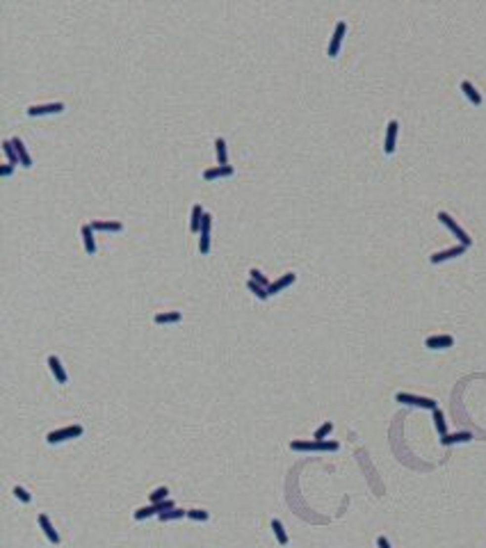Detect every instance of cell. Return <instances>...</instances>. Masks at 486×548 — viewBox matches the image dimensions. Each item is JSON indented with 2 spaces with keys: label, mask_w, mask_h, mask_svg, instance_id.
Instances as JSON below:
<instances>
[{
  "label": "cell",
  "mask_w": 486,
  "mask_h": 548,
  "mask_svg": "<svg viewBox=\"0 0 486 548\" xmlns=\"http://www.w3.org/2000/svg\"><path fill=\"white\" fill-rule=\"evenodd\" d=\"M210 249V233H201V240H199V251L201 254H208Z\"/></svg>",
  "instance_id": "obj_32"
},
{
  "label": "cell",
  "mask_w": 486,
  "mask_h": 548,
  "mask_svg": "<svg viewBox=\"0 0 486 548\" xmlns=\"http://www.w3.org/2000/svg\"><path fill=\"white\" fill-rule=\"evenodd\" d=\"M470 439H473L470 432H457V434H445L443 439H441V443H443V446H452V443H466V441H470Z\"/></svg>",
  "instance_id": "obj_20"
},
{
  "label": "cell",
  "mask_w": 486,
  "mask_h": 548,
  "mask_svg": "<svg viewBox=\"0 0 486 548\" xmlns=\"http://www.w3.org/2000/svg\"><path fill=\"white\" fill-rule=\"evenodd\" d=\"M247 288H249V290L254 292L258 299H267V297H269V295H267V288L258 286V283H256V281H251V279H249V283H247Z\"/></svg>",
  "instance_id": "obj_27"
},
{
  "label": "cell",
  "mask_w": 486,
  "mask_h": 548,
  "mask_svg": "<svg viewBox=\"0 0 486 548\" xmlns=\"http://www.w3.org/2000/svg\"><path fill=\"white\" fill-rule=\"evenodd\" d=\"M215 151H217V160H220V165L224 167L226 162H228V158H226V142L221 139V137H217V142H215Z\"/></svg>",
  "instance_id": "obj_26"
},
{
  "label": "cell",
  "mask_w": 486,
  "mask_h": 548,
  "mask_svg": "<svg viewBox=\"0 0 486 548\" xmlns=\"http://www.w3.org/2000/svg\"><path fill=\"white\" fill-rule=\"evenodd\" d=\"M2 151H5L9 165H21V160H18V153H16V149H14L12 139H5V142H2Z\"/></svg>",
  "instance_id": "obj_21"
},
{
  "label": "cell",
  "mask_w": 486,
  "mask_h": 548,
  "mask_svg": "<svg viewBox=\"0 0 486 548\" xmlns=\"http://www.w3.org/2000/svg\"><path fill=\"white\" fill-rule=\"evenodd\" d=\"M377 546H379V548H391V544H388V539H386V537H379V539H377Z\"/></svg>",
  "instance_id": "obj_36"
},
{
  "label": "cell",
  "mask_w": 486,
  "mask_h": 548,
  "mask_svg": "<svg viewBox=\"0 0 486 548\" xmlns=\"http://www.w3.org/2000/svg\"><path fill=\"white\" fill-rule=\"evenodd\" d=\"M91 228L94 231H121L124 228V224L121 222H117V220H94L91 222Z\"/></svg>",
  "instance_id": "obj_15"
},
{
  "label": "cell",
  "mask_w": 486,
  "mask_h": 548,
  "mask_svg": "<svg viewBox=\"0 0 486 548\" xmlns=\"http://www.w3.org/2000/svg\"><path fill=\"white\" fill-rule=\"evenodd\" d=\"M434 423H436V429H439L441 439H443V436L447 434V425H445V416L441 409H434Z\"/></svg>",
  "instance_id": "obj_24"
},
{
  "label": "cell",
  "mask_w": 486,
  "mask_h": 548,
  "mask_svg": "<svg viewBox=\"0 0 486 548\" xmlns=\"http://www.w3.org/2000/svg\"><path fill=\"white\" fill-rule=\"evenodd\" d=\"M12 144H14V149H16V153H18L21 167H32V158H30V153L25 151L23 139H21V137H12Z\"/></svg>",
  "instance_id": "obj_12"
},
{
  "label": "cell",
  "mask_w": 486,
  "mask_h": 548,
  "mask_svg": "<svg viewBox=\"0 0 486 548\" xmlns=\"http://www.w3.org/2000/svg\"><path fill=\"white\" fill-rule=\"evenodd\" d=\"M295 279H297V274H292V272L283 274L281 279H276V281H272V283H269V288H267V295H276V292L285 290V288L290 286V283H295Z\"/></svg>",
  "instance_id": "obj_8"
},
{
  "label": "cell",
  "mask_w": 486,
  "mask_h": 548,
  "mask_svg": "<svg viewBox=\"0 0 486 548\" xmlns=\"http://www.w3.org/2000/svg\"><path fill=\"white\" fill-rule=\"evenodd\" d=\"M439 220H441V222H443L445 227L450 228V231H452V233H454V235H457V240H459V244H463V247H470V244H473V238H470L468 233H466V231H463V228H461V227H459L457 222L452 220V215H450V213H445V210H441V213H439Z\"/></svg>",
  "instance_id": "obj_2"
},
{
  "label": "cell",
  "mask_w": 486,
  "mask_h": 548,
  "mask_svg": "<svg viewBox=\"0 0 486 548\" xmlns=\"http://www.w3.org/2000/svg\"><path fill=\"white\" fill-rule=\"evenodd\" d=\"M210 227H213V215L206 213L203 215V222H201V233H210Z\"/></svg>",
  "instance_id": "obj_34"
},
{
  "label": "cell",
  "mask_w": 486,
  "mask_h": 548,
  "mask_svg": "<svg viewBox=\"0 0 486 548\" xmlns=\"http://www.w3.org/2000/svg\"><path fill=\"white\" fill-rule=\"evenodd\" d=\"M174 501H162V502H151L148 507H139L135 512V518L137 521H144V518H148V516H153V514H162V512H169V509H174Z\"/></svg>",
  "instance_id": "obj_3"
},
{
  "label": "cell",
  "mask_w": 486,
  "mask_h": 548,
  "mask_svg": "<svg viewBox=\"0 0 486 548\" xmlns=\"http://www.w3.org/2000/svg\"><path fill=\"white\" fill-rule=\"evenodd\" d=\"M94 228H91V224H83V228H80V233H83V240H85V249H87V254L91 256V254H96V240H94Z\"/></svg>",
  "instance_id": "obj_14"
},
{
  "label": "cell",
  "mask_w": 486,
  "mask_h": 548,
  "mask_svg": "<svg viewBox=\"0 0 486 548\" xmlns=\"http://www.w3.org/2000/svg\"><path fill=\"white\" fill-rule=\"evenodd\" d=\"M272 530H274V535H276V542H279L281 546H285V544H288V535H285L283 523H281L279 518H274L272 521Z\"/></svg>",
  "instance_id": "obj_22"
},
{
  "label": "cell",
  "mask_w": 486,
  "mask_h": 548,
  "mask_svg": "<svg viewBox=\"0 0 486 548\" xmlns=\"http://www.w3.org/2000/svg\"><path fill=\"white\" fill-rule=\"evenodd\" d=\"M249 274H251V281H256L258 286H263V288H269V281H267V276L261 272V270H249Z\"/></svg>",
  "instance_id": "obj_28"
},
{
  "label": "cell",
  "mask_w": 486,
  "mask_h": 548,
  "mask_svg": "<svg viewBox=\"0 0 486 548\" xmlns=\"http://www.w3.org/2000/svg\"><path fill=\"white\" fill-rule=\"evenodd\" d=\"M183 516H187V512L178 509V507H174V509H169V512L158 514V518H160L162 523H167V521H176V518H183Z\"/></svg>",
  "instance_id": "obj_23"
},
{
  "label": "cell",
  "mask_w": 486,
  "mask_h": 548,
  "mask_svg": "<svg viewBox=\"0 0 486 548\" xmlns=\"http://www.w3.org/2000/svg\"><path fill=\"white\" fill-rule=\"evenodd\" d=\"M180 320V311H172V313H158L155 322L158 324H169V322H178Z\"/></svg>",
  "instance_id": "obj_25"
},
{
  "label": "cell",
  "mask_w": 486,
  "mask_h": 548,
  "mask_svg": "<svg viewBox=\"0 0 486 548\" xmlns=\"http://www.w3.org/2000/svg\"><path fill=\"white\" fill-rule=\"evenodd\" d=\"M14 496H16L21 502H30V501H32V498H30V494L25 491L23 487H14Z\"/></svg>",
  "instance_id": "obj_33"
},
{
  "label": "cell",
  "mask_w": 486,
  "mask_h": 548,
  "mask_svg": "<svg viewBox=\"0 0 486 548\" xmlns=\"http://www.w3.org/2000/svg\"><path fill=\"white\" fill-rule=\"evenodd\" d=\"M398 128H399V124L395 119L393 121H388V131H386V144H384V151L388 155L395 151V142H398Z\"/></svg>",
  "instance_id": "obj_9"
},
{
  "label": "cell",
  "mask_w": 486,
  "mask_h": 548,
  "mask_svg": "<svg viewBox=\"0 0 486 548\" xmlns=\"http://www.w3.org/2000/svg\"><path fill=\"white\" fill-rule=\"evenodd\" d=\"M290 448L299 453H333L338 450V441H292Z\"/></svg>",
  "instance_id": "obj_1"
},
{
  "label": "cell",
  "mask_w": 486,
  "mask_h": 548,
  "mask_svg": "<svg viewBox=\"0 0 486 548\" xmlns=\"http://www.w3.org/2000/svg\"><path fill=\"white\" fill-rule=\"evenodd\" d=\"M167 494H169V489L167 487H158L151 494V502H162V501H167Z\"/></svg>",
  "instance_id": "obj_30"
},
{
  "label": "cell",
  "mask_w": 486,
  "mask_h": 548,
  "mask_svg": "<svg viewBox=\"0 0 486 548\" xmlns=\"http://www.w3.org/2000/svg\"><path fill=\"white\" fill-rule=\"evenodd\" d=\"M187 518H192V521H208V512H203V509H187Z\"/></svg>",
  "instance_id": "obj_31"
},
{
  "label": "cell",
  "mask_w": 486,
  "mask_h": 548,
  "mask_svg": "<svg viewBox=\"0 0 486 548\" xmlns=\"http://www.w3.org/2000/svg\"><path fill=\"white\" fill-rule=\"evenodd\" d=\"M461 91L468 96V101H470V103H475V105H482V94L475 90V85H473V83L463 80V83H461Z\"/></svg>",
  "instance_id": "obj_19"
},
{
  "label": "cell",
  "mask_w": 486,
  "mask_h": 548,
  "mask_svg": "<svg viewBox=\"0 0 486 548\" xmlns=\"http://www.w3.org/2000/svg\"><path fill=\"white\" fill-rule=\"evenodd\" d=\"M64 110V103H46V105H30L28 107V114L30 117H42V114H55V112H62Z\"/></svg>",
  "instance_id": "obj_7"
},
{
  "label": "cell",
  "mask_w": 486,
  "mask_h": 548,
  "mask_svg": "<svg viewBox=\"0 0 486 548\" xmlns=\"http://www.w3.org/2000/svg\"><path fill=\"white\" fill-rule=\"evenodd\" d=\"M345 32H347V23L338 21V23H336V30H333V37H331V44H329V57H336V55H338Z\"/></svg>",
  "instance_id": "obj_6"
},
{
  "label": "cell",
  "mask_w": 486,
  "mask_h": 548,
  "mask_svg": "<svg viewBox=\"0 0 486 548\" xmlns=\"http://www.w3.org/2000/svg\"><path fill=\"white\" fill-rule=\"evenodd\" d=\"M466 249H468V247H463V244H457V247H450V249H443V251H439V254H434L429 261H432V263H443V261H447V258L461 256Z\"/></svg>",
  "instance_id": "obj_10"
},
{
  "label": "cell",
  "mask_w": 486,
  "mask_h": 548,
  "mask_svg": "<svg viewBox=\"0 0 486 548\" xmlns=\"http://www.w3.org/2000/svg\"><path fill=\"white\" fill-rule=\"evenodd\" d=\"M14 172V165H9V162H7V165H2V167H0V176H9V174Z\"/></svg>",
  "instance_id": "obj_35"
},
{
  "label": "cell",
  "mask_w": 486,
  "mask_h": 548,
  "mask_svg": "<svg viewBox=\"0 0 486 548\" xmlns=\"http://www.w3.org/2000/svg\"><path fill=\"white\" fill-rule=\"evenodd\" d=\"M333 429V425L331 423H324L322 427H317L315 429V434H313V439L315 441H324V436H329V432Z\"/></svg>",
  "instance_id": "obj_29"
},
{
  "label": "cell",
  "mask_w": 486,
  "mask_h": 548,
  "mask_svg": "<svg viewBox=\"0 0 486 548\" xmlns=\"http://www.w3.org/2000/svg\"><path fill=\"white\" fill-rule=\"evenodd\" d=\"M80 434H83V427H80V425H69V427L50 432L46 439H48V443H59V441H66V439H76V436H80Z\"/></svg>",
  "instance_id": "obj_5"
},
{
  "label": "cell",
  "mask_w": 486,
  "mask_h": 548,
  "mask_svg": "<svg viewBox=\"0 0 486 548\" xmlns=\"http://www.w3.org/2000/svg\"><path fill=\"white\" fill-rule=\"evenodd\" d=\"M39 525H42L44 535L48 537V542H50V544H59V535L55 532V528L50 525V521H48L46 514H42V516H39Z\"/></svg>",
  "instance_id": "obj_16"
},
{
  "label": "cell",
  "mask_w": 486,
  "mask_h": 548,
  "mask_svg": "<svg viewBox=\"0 0 486 548\" xmlns=\"http://www.w3.org/2000/svg\"><path fill=\"white\" fill-rule=\"evenodd\" d=\"M48 365H50V370H53L55 379H57L59 384H66V372H64V368H62V364H59V359L55 357V354L48 357Z\"/></svg>",
  "instance_id": "obj_17"
},
{
  "label": "cell",
  "mask_w": 486,
  "mask_h": 548,
  "mask_svg": "<svg viewBox=\"0 0 486 548\" xmlns=\"http://www.w3.org/2000/svg\"><path fill=\"white\" fill-rule=\"evenodd\" d=\"M425 345H427L429 350H445V347L454 345V338H452V336H429V338L425 340Z\"/></svg>",
  "instance_id": "obj_11"
},
{
  "label": "cell",
  "mask_w": 486,
  "mask_h": 548,
  "mask_svg": "<svg viewBox=\"0 0 486 548\" xmlns=\"http://www.w3.org/2000/svg\"><path fill=\"white\" fill-rule=\"evenodd\" d=\"M203 208L201 203H194V208H192V222H190V231L192 233H199L201 231V222H203Z\"/></svg>",
  "instance_id": "obj_18"
},
{
  "label": "cell",
  "mask_w": 486,
  "mask_h": 548,
  "mask_svg": "<svg viewBox=\"0 0 486 548\" xmlns=\"http://www.w3.org/2000/svg\"><path fill=\"white\" fill-rule=\"evenodd\" d=\"M233 174V167L231 165H217V167H210V169H206L203 172V179L206 181H215V179H221V176H231Z\"/></svg>",
  "instance_id": "obj_13"
},
{
  "label": "cell",
  "mask_w": 486,
  "mask_h": 548,
  "mask_svg": "<svg viewBox=\"0 0 486 548\" xmlns=\"http://www.w3.org/2000/svg\"><path fill=\"white\" fill-rule=\"evenodd\" d=\"M395 400L398 402H402V405H413V407H422V409H439L436 407V400H432V398H420V395H411V393H398L395 395Z\"/></svg>",
  "instance_id": "obj_4"
}]
</instances>
